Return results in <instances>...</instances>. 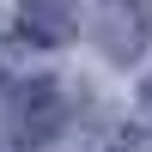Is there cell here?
Masks as SVG:
<instances>
[{"instance_id":"obj_1","label":"cell","mask_w":152,"mask_h":152,"mask_svg":"<svg viewBox=\"0 0 152 152\" xmlns=\"http://www.w3.org/2000/svg\"><path fill=\"white\" fill-rule=\"evenodd\" d=\"M67 122V97L55 79H12L0 91V152H43Z\"/></svg>"},{"instance_id":"obj_2","label":"cell","mask_w":152,"mask_h":152,"mask_svg":"<svg viewBox=\"0 0 152 152\" xmlns=\"http://www.w3.org/2000/svg\"><path fill=\"white\" fill-rule=\"evenodd\" d=\"M152 37V0H97V49L128 67Z\"/></svg>"},{"instance_id":"obj_3","label":"cell","mask_w":152,"mask_h":152,"mask_svg":"<svg viewBox=\"0 0 152 152\" xmlns=\"http://www.w3.org/2000/svg\"><path fill=\"white\" fill-rule=\"evenodd\" d=\"M18 24H24L31 43L55 49L79 31V0H18Z\"/></svg>"},{"instance_id":"obj_4","label":"cell","mask_w":152,"mask_h":152,"mask_svg":"<svg viewBox=\"0 0 152 152\" xmlns=\"http://www.w3.org/2000/svg\"><path fill=\"white\" fill-rule=\"evenodd\" d=\"M140 110L152 116V73H146V85H140Z\"/></svg>"},{"instance_id":"obj_5","label":"cell","mask_w":152,"mask_h":152,"mask_svg":"<svg viewBox=\"0 0 152 152\" xmlns=\"http://www.w3.org/2000/svg\"><path fill=\"white\" fill-rule=\"evenodd\" d=\"M116 152H140V146H134V140H122V146H116Z\"/></svg>"}]
</instances>
